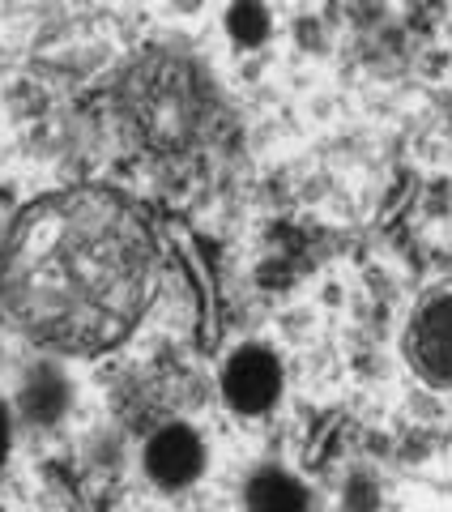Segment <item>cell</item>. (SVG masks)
Here are the masks:
<instances>
[{
  "instance_id": "obj_7",
  "label": "cell",
  "mask_w": 452,
  "mask_h": 512,
  "mask_svg": "<svg viewBox=\"0 0 452 512\" xmlns=\"http://www.w3.org/2000/svg\"><path fill=\"white\" fill-rule=\"evenodd\" d=\"M60 397H64L60 384H56L52 376H47V372H39V376H35V384L26 389L22 402H26V410L35 414V419H47V414H56V410H60Z\"/></svg>"
},
{
  "instance_id": "obj_6",
  "label": "cell",
  "mask_w": 452,
  "mask_h": 512,
  "mask_svg": "<svg viewBox=\"0 0 452 512\" xmlns=\"http://www.w3.org/2000/svg\"><path fill=\"white\" fill-rule=\"evenodd\" d=\"M248 504H252V512H303V491L290 483L286 474L265 470L252 478Z\"/></svg>"
},
{
  "instance_id": "obj_3",
  "label": "cell",
  "mask_w": 452,
  "mask_h": 512,
  "mask_svg": "<svg viewBox=\"0 0 452 512\" xmlns=\"http://www.w3.org/2000/svg\"><path fill=\"white\" fill-rule=\"evenodd\" d=\"M222 389L231 397V406L239 414H261L273 406V397L282 389V372L265 350H239V355L226 363Z\"/></svg>"
},
{
  "instance_id": "obj_4",
  "label": "cell",
  "mask_w": 452,
  "mask_h": 512,
  "mask_svg": "<svg viewBox=\"0 0 452 512\" xmlns=\"http://www.w3.org/2000/svg\"><path fill=\"white\" fill-rule=\"evenodd\" d=\"M410 355L427 380H452V299L423 308L410 333Z\"/></svg>"
},
{
  "instance_id": "obj_8",
  "label": "cell",
  "mask_w": 452,
  "mask_h": 512,
  "mask_svg": "<svg viewBox=\"0 0 452 512\" xmlns=\"http://www.w3.org/2000/svg\"><path fill=\"white\" fill-rule=\"evenodd\" d=\"M231 30L244 43H252V39H261L265 35V13L261 9H252V5H244V9H231Z\"/></svg>"
},
{
  "instance_id": "obj_1",
  "label": "cell",
  "mask_w": 452,
  "mask_h": 512,
  "mask_svg": "<svg viewBox=\"0 0 452 512\" xmlns=\"http://www.w3.org/2000/svg\"><path fill=\"white\" fill-rule=\"evenodd\" d=\"M154 239L116 192L73 188L18 218L0 256V295L35 338L90 355L141 320Z\"/></svg>"
},
{
  "instance_id": "obj_5",
  "label": "cell",
  "mask_w": 452,
  "mask_h": 512,
  "mask_svg": "<svg viewBox=\"0 0 452 512\" xmlns=\"http://www.w3.org/2000/svg\"><path fill=\"white\" fill-rule=\"evenodd\" d=\"M145 466H150V474L163 487H180L188 478H197V470H201V440L192 436L188 427L158 431L150 448H145Z\"/></svg>"
},
{
  "instance_id": "obj_2",
  "label": "cell",
  "mask_w": 452,
  "mask_h": 512,
  "mask_svg": "<svg viewBox=\"0 0 452 512\" xmlns=\"http://www.w3.org/2000/svg\"><path fill=\"white\" fill-rule=\"evenodd\" d=\"M120 116L124 133L133 137L154 175L163 171L167 180L201 184L214 180L226 163V146H231L226 107L188 60L150 56L137 64L124 77Z\"/></svg>"
},
{
  "instance_id": "obj_9",
  "label": "cell",
  "mask_w": 452,
  "mask_h": 512,
  "mask_svg": "<svg viewBox=\"0 0 452 512\" xmlns=\"http://www.w3.org/2000/svg\"><path fill=\"white\" fill-rule=\"evenodd\" d=\"M5 448H9V423H5V410H0V461H5Z\"/></svg>"
}]
</instances>
